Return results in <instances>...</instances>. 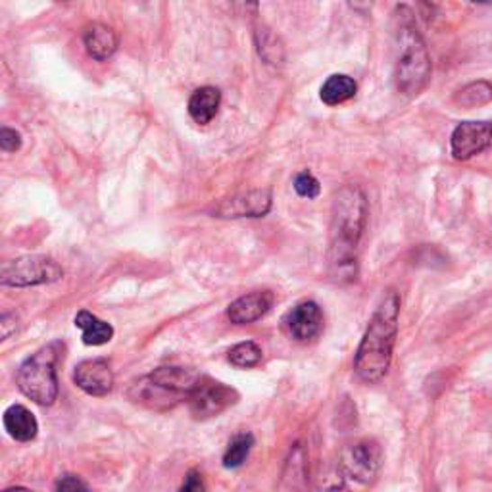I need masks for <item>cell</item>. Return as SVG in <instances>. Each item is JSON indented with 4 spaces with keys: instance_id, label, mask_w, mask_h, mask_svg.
<instances>
[{
    "instance_id": "obj_13",
    "label": "cell",
    "mask_w": 492,
    "mask_h": 492,
    "mask_svg": "<svg viewBox=\"0 0 492 492\" xmlns=\"http://www.w3.org/2000/svg\"><path fill=\"white\" fill-rule=\"evenodd\" d=\"M275 302V297L272 291H255L248 292L245 297L237 299L228 308V318L235 326H248L262 319L265 314L272 310Z\"/></svg>"
},
{
    "instance_id": "obj_5",
    "label": "cell",
    "mask_w": 492,
    "mask_h": 492,
    "mask_svg": "<svg viewBox=\"0 0 492 492\" xmlns=\"http://www.w3.org/2000/svg\"><path fill=\"white\" fill-rule=\"evenodd\" d=\"M64 277V270L47 256H22L4 262L0 268V285L4 287H37L56 283Z\"/></svg>"
},
{
    "instance_id": "obj_1",
    "label": "cell",
    "mask_w": 492,
    "mask_h": 492,
    "mask_svg": "<svg viewBox=\"0 0 492 492\" xmlns=\"http://www.w3.org/2000/svg\"><path fill=\"white\" fill-rule=\"evenodd\" d=\"M370 206L358 185H344L333 196L327 264L339 283H350L358 275V252L368 225Z\"/></svg>"
},
{
    "instance_id": "obj_26",
    "label": "cell",
    "mask_w": 492,
    "mask_h": 492,
    "mask_svg": "<svg viewBox=\"0 0 492 492\" xmlns=\"http://www.w3.org/2000/svg\"><path fill=\"white\" fill-rule=\"evenodd\" d=\"M179 492H206V485H204L202 475L196 470H191L185 477V481H183V487H181Z\"/></svg>"
},
{
    "instance_id": "obj_24",
    "label": "cell",
    "mask_w": 492,
    "mask_h": 492,
    "mask_svg": "<svg viewBox=\"0 0 492 492\" xmlns=\"http://www.w3.org/2000/svg\"><path fill=\"white\" fill-rule=\"evenodd\" d=\"M54 492H91L87 483L79 479L77 475H62L58 481H56Z\"/></svg>"
},
{
    "instance_id": "obj_11",
    "label": "cell",
    "mask_w": 492,
    "mask_h": 492,
    "mask_svg": "<svg viewBox=\"0 0 492 492\" xmlns=\"http://www.w3.org/2000/svg\"><path fill=\"white\" fill-rule=\"evenodd\" d=\"M74 381L83 392L101 398L110 395L112 389H114L116 379H114V371H112L110 363L106 360L94 358L76 365Z\"/></svg>"
},
{
    "instance_id": "obj_20",
    "label": "cell",
    "mask_w": 492,
    "mask_h": 492,
    "mask_svg": "<svg viewBox=\"0 0 492 492\" xmlns=\"http://www.w3.org/2000/svg\"><path fill=\"white\" fill-rule=\"evenodd\" d=\"M492 101V83L479 79L468 83L454 94V104L460 108H477Z\"/></svg>"
},
{
    "instance_id": "obj_27",
    "label": "cell",
    "mask_w": 492,
    "mask_h": 492,
    "mask_svg": "<svg viewBox=\"0 0 492 492\" xmlns=\"http://www.w3.org/2000/svg\"><path fill=\"white\" fill-rule=\"evenodd\" d=\"M18 327V319L16 316H12V314H4L3 318H0V333H3V341H6L8 336L16 331Z\"/></svg>"
},
{
    "instance_id": "obj_4",
    "label": "cell",
    "mask_w": 492,
    "mask_h": 492,
    "mask_svg": "<svg viewBox=\"0 0 492 492\" xmlns=\"http://www.w3.org/2000/svg\"><path fill=\"white\" fill-rule=\"evenodd\" d=\"M64 344L54 341L27 358L18 370L16 383L23 395L39 406H52L58 398L56 365L64 356Z\"/></svg>"
},
{
    "instance_id": "obj_22",
    "label": "cell",
    "mask_w": 492,
    "mask_h": 492,
    "mask_svg": "<svg viewBox=\"0 0 492 492\" xmlns=\"http://www.w3.org/2000/svg\"><path fill=\"white\" fill-rule=\"evenodd\" d=\"M262 348L252 343V341H245V343H238L235 344L231 350H229V362L235 365V368H256V365L262 362Z\"/></svg>"
},
{
    "instance_id": "obj_15",
    "label": "cell",
    "mask_w": 492,
    "mask_h": 492,
    "mask_svg": "<svg viewBox=\"0 0 492 492\" xmlns=\"http://www.w3.org/2000/svg\"><path fill=\"white\" fill-rule=\"evenodd\" d=\"M4 429L10 437L18 443H30L37 437L39 424L31 410H27L22 404H12L4 412Z\"/></svg>"
},
{
    "instance_id": "obj_23",
    "label": "cell",
    "mask_w": 492,
    "mask_h": 492,
    "mask_svg": "<svg viewBox=\"0 0 492 492\" xmlns=\"http://www.w3.org/2000/svg\"><path fill=\"white\" fill-rule=\"evenodd\" d=\"M292 187H294V191H297L299 196H302V199H308V201L318 199L319 192H321L319 181L310 172H300L297 177H294Z\"/></svg>"
},
{
    "instance_id": "obj_25",
    "label": "cell",
    "mask_w": 492,
    "mask_h": 492,
    "mask_svg": "<svg viewBox=\"0 0 492 492\" xmlns=\"http://www.w3.org/2000/svg\"><path fill=\"white\" fill-rule=\"evenodd\" d=\"M0 148L4 152H16L22 148V135L16 130L3 128L0 130Z\"/></svg>"
},
{
    "instance_id": "obj_16",
    "label": "cell",
    "mask_w": 492,
    "mask_h": 492,
    "mask_svg": "<svg viewBox=\"0 0 492 492\" xmlns=\"http://www.w3.org/2000/svg\"><path fill=\"white\" fill-rule=\"evenodd\" d=\"M221 106V91L218 87L206 85L196 89L189 98V114L199 125H208L212 121Z\"/></svg>"
},
{
    "instance_id": "obj_18",
    "label": "cell",
    "mask_w": 492,
    "mask_h": 492,
    "mask_svg": "<svg viewBox=\"0 0 492 492\" xmlns=\"http://www.w3.org/2000/svg\"><path fill=\"white\" fill-rule=\"evenodd\" d=\"M76 326L83 331V343L87 346H101L112 341V336H114V327L110 326L108 321L98 319L94 314L81 310L76 316Z\"/></svg>"
},
{
    "instance_id": "obj_21",
    "label": "cell",
    "mask_w": 492,
    "mask_h": 492,
    "mask_svg": "<svg viewBox=\"0 0 492 492\" xmlns=\"http://www.w3.org/2000/svg\"><path fill=\"white\" fill-rule=\"evenodd\" d=\"M252 446H255V434L248 433V431L237 433L235 437L229 441L228 450H225V454H223V466L228 468V470L241 468L243 463L246 461Z\"/></svg>"
},
{
    "instance_id": "obj_10",
    "label": "cell",
    "mask_w": 492,
    "mask_h": 492,
    "mask_svg": "<svg viewBox=\"0 0 492 492\" xmlns=\"http://www.w3.org/2000/svg\"><path fill=\"white\" fill-rule=\"evenodd\" d=\"M283 327L291 339L299 343H310L323 331V312L318 302L306 300L292 308L283 318Z\"/></svg>"
},
{
    "instance_id": "obj_19",
    "label": "cell",
    "mask_w": 492,
    "mask_h": 492,
    "mask_svg": "<svg viewBox=\"0 0 492 492\" xmlns=\"http://www.w3.org/2000/svg\"><path fill=\"white\" fill-rule=\"evenodd\" d=\"M255 43L260 58L270 66H283L285 64V45L281 37L265 25H258L255 31Z\"/></svg>"
},
{
    "instance_id": "obj_3",
    "label": "cell",
    "mask_w": 492,
    "mask_h": 492,
    "mask_svg": "<svg viewBox=\"0 0 492 492\" xmlns=\"http://www.w3.org/2000/svg\"><path fill=\"white\" fill-rule=\"evenodd\" d=\"M392 33L397 45L395 81L397 89L407 98L424 93L431 81V56L424 37L417 31L414 12L406 4L392 13Z\"/></svg>"
},
{
    "instance_id": "obj_6",
    "label": "cell",
    "mask_w": 492,
    "mask_h": 492,
    "mask_svg": "<svg viewBox=\"0 0 492 492\" xmlns=\"http://www.w3.org/2000/svg\"><path fill=\"white\" fill-rule=\"evenodd\" d=\"M237 402L238 392L233 387L216 381V379L206 375H201L199 383L194 385V389L187 397L189 410L194 419L216 417Z\"/></svg>"
},
{
    "instance_id": "obj_7",
    "label": "cell",
    "mask_w": 492,
    "mask_h": 492,
    "mask_svg": "<svg viewBox=\"0 0 492 492\" xmlns=\"http://www.w3.org/2000/svg\"><path fill=\"white\" fill-rule=\"evenodd\" d=\"M272 192L268 189H252L223 199L214 208V218L241 219V218H264L272 210Z\"/></svg>"
},
{
    "instance_id": "obj_2",
    "label": "cell",
    "mask_w": 492,
    "mask_h": 492,
    "mask_svg": "<svg viewBox=\"0 0 492 492\" xmlns=\"http://www.w3.org/2000/svg\"><path fill=\"white\" fill-rule=\"evenodd\" d=\"M398 318L400 297L390 289L379 300L356 350L354 370L362 381L377 383L387 375L398 335Z\"/></svg>"
},
{
    "instance_id": "obj_8",
    "label": "cell",
    "mask_w": 492,
    "mask_h": 492,
    "mask_svg": "<svg viewBox=\"0 0 492 492\" xmlns=\"http://www.w3.org/2000/svg\"><path fill=\"white\" fill-rule=\"evenodd\" d=\"M343 470L358 483H371L383 463L381 446L375 441H360L344 450Z\"/></svg>"
},
{
    "instance_id": "obj_14",
    "label": "cell",
    "mask_w": 492,
    "mask_h": 492,
    "mask_svg": "<svg viewBox=\"0 0 492 492\" xmlns=\"http://www.w3.org/2000/svg\"><path fill=\"white\" fill-rule=\"evenodd\" d=\"M83 45L93 60L104 62L118 50V35L104 23H91L83 33Z\"/></svg>"
},
{
    "instance_id": "obj_17",
    "label": "cell",
    "mask_w": 492,
    "mask_h": 492,
    "mask_svg": "<svg viewBox=\"0 0 492 492\" xmlns=\"http://www.w3.org/2000/svg\"><path fill=\"white\" fill-rule=\"evenodd\" d=\"M358 93V83L346 74H335L327 77L319 89V98L327 106H341L348 101H353Z\"/></svg>"
},
{
    "instance_id": "obj_28",
    "label": "cell",
    "mask_w": 492,
    "mask_h": 492,
    "mask_svg": "<svg viewBox=\"0 0 492 492\" xmlns=\"http://www.w3.org/2000/svg\"><path fill=\"white\" fill-rule=\"evenodd\" d=\"M4 492H31V490H27V488H8Z\"/></svg>"
},
{
    "instance_id": "obj_12",
    "label": "cell",
    "mask_w": 492,
    "mask_h": 492,
    "mask_svg": "<svg viewBox=\"0 0 492 492\" xmlns=\"http://www.w3.org/2000/svg\"><path fill=\"white\" fill-rule=\"evenodd\" d=\"M148 381L152 385H157L162 389L167 395L174 397L177 402L189 397V392L194 389V385L199 383L201 375L187 370V368H175V365H167V368H158L154 370L150 375H147Z\"/></svg>"
},
{
    "instance_id": "obj_9",
    "label": "cell",
    "mask_w": 492,
    "mask_h": 492,
    "mask_svg": "<svg viewBox=\"0 0 492 492\" xmlns=\"http://www.w3.org/2000/svg\"><path fill=\"white\" fill-rule=\"evenodd\" d=\"M492 148V121H461L450 137V150L456 160H470Z\"/></svg>"
}]
</instances>
